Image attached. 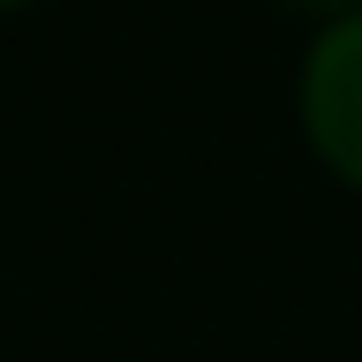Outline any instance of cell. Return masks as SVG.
Returning <instances> with one entry per match:
<instances>
[{"label":"cell","instance_id":"3957f363","mask_svg":"<svg viewBox=\"0 0 362 362\" xmlns=\"http://www.w3.org/2000/svg\"><path fill=\"white\" fill-rule=\"evenodd\" d=\"M0 8H38V0H0Z\"/></svg>","mask_w":362,"mask_h":362},{"label":"cell","instance_id":"6da1fadb","mask_svg":"<svg viewBox=\"0 0 362 362\" xmlns=\"http://www.w3.org/2000/svg\"><path fill=\"white\" fill-rule=\"evenodd\" d=\"M294 113L310 151L332 166L347 189H362V8L317 23L294 68Z\"/></svg>","mask_w":362,"mask_h":362},{"label":"cell","instance_id":"7a4b0ae2","mask_svg":"<svg viewBox=\"0 0 362 362\" xmlns=\"http://www.w3.org/2000/svg\"><path fill=\"white\" fill-rule=\"evenodd\" d=\"M279 8H294V16H317V23H332V16H355L362 0H279Z\"/></svg>","mask_w":362,"mask_h":362}]
</instances>
